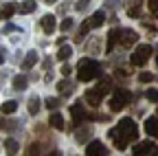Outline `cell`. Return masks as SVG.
<instances>
[{
	"label": "cell",
	"instance_id": "cell-22",
	"mask_svg": "<svg viewBox=\"0 0 158 156\" xmlns=\"http://www.w3.org/2000/svg\"><path fill=\"white\" fill-rule=\"evenodd\" d=\"M35 7H37V5L33 2V0H27L24 5H20V7H18V11H20V13H33Z\"/></svg>",
	"mask_w": 158,
	"mask_h": 156
},
{
	"label": "cell",
	"instance_id": "cell-26",
	"mask_svg": "<svg viewBox=\"0 0 158 156\" xmlns=\"http://www.w3.org/2000/svg\"><path fill=\"white\" fill-rule=\"evenodd\" d=\"M152 79H154V75H152V73H147V70H143L141 75H138V82H141V84H149Z\"/></svg>",
	"mask_w": 158,
	"mask_h": 156
},
{
	"label": "cell",
	"instance_id": "cell-10",
	"mask_svg": "<svg viewBox=\"0 0 158 156\" xmlns=\"http://www.w3.org/2000/svg\"><path fill=\"white\" fill-rule=\"evenodd\" d=\"M40 24H42V31L46 33V35H51V33H55V15H44L42 20H40Z\"/></svg>",
	"mask_w": 158,
	"mask_h": 156
},
{
	"label": "cell",
	"instance_id": "cell-32",
	"mask_svg": "<svg viewBox=\"0 0 158 156\" xmlns=\"http://www.w3.org/2000/svg\"><path fill=\"white\" fill-rule=\"evenodd\" d=\"M149 9L154 15H158V0H149Z\"/></svg>",
	"mask_w": 158,
	"mask_h": 156
},
{
	"label": "cell",
	"instance_id": "cell-1",
	"mask_svg": "<svg viewBox=\"0 0 158 156\" xmlns=\"http://www.w3.org/2000/svg\"><path fill=\"white\" fill-rule=\"evenodd\" d=\"M108 136L112 139V143H114L116 150H125L130 143H134L138 139V128H136L134 119L123 116V119L116 123V128L108 130Z\"/></svg>",
	"mask_w": 158,
	"mask_h": 156
},
{
	"label": "cell",
	"instance_id": "cell-13",
	"mask_svg": "<svg viewBox=\"0 0 158 156\" xmlns=\"http://www.w3.org/2000/svg\"><path fill=\"white\" fill-rule=\"evenodd\" d=\"M35 64H37V53H35V51H29L27 57L22 60V70H29V68H33Z\"/></svg>",
	"mask_w": 158,
	"mask_h": 156
},
{
	"label": "cell",
	"instance_id": "cell-34",
	"mask_svg": "<svg viewBox=\"0 0 158 156\" xmlns=\"http://www.w3.org/2000/svg\"><path fill=\"white\" fill-rule=\"evenodd\" d=\"M2 31H5V33H11V31H15V27H13V24H5Z\"/></svg>",
	"mask_w": 158,
	"mask_h": 156
},
{
	"label": "cell",
	"instance_id": "cell-7",
	"mask_svg": "<svg viewBox=\"0 0 158 156\" xmlns=\"http://www.w3.org/2000/svg\"><path fill=\"white\" fill-rule=\"evenodd\" d=\"M86 101H88L92 108H99V106H101V101H103V92L99 90V88H90V90H86Z\"/></svg>",
	"mask_w": 158,
	"mask_h": 156
},
{
	"label": "cell",
	"instance_id": "cell-14",
	"mask_svg": "<svg viewBox=\"0 0 158 156\" xmlns=\"http://www.w3.org/2000/svg\"><path fill=\"white\" fill-rule=\"evenodd\" d=\"M18 150H20V145H18L15 139H7V141H5V152H7V156H15Z\"/></svg>",
	"mask_w": 158,
	"mask_h": 156
},
{
	"label": "cell",
	"instance_id": "cell-21",
	"mask_svg": "<svg viewBox=\"0 0 158 156\" xmlns=\"http://www.w3.org/2000/svg\"><path fill=\"white\" fill-rule=\"evenodd\" d=\"M15 108H18V103H15V101H5L2 106H0V112H2V114H13V112H15Z\"/></svg>",
	"mask_w": 158,
	"mask_h": 156
},
{
	"label": "cell",
	"instance_id": "cell-19",
	"mask_svg": "<svg viewBox=\"0 0 158 156\" xmlns=\"http://www.w3.org/2000/svg\"><path fill=\"white\" fill-rule=\"evenodd\" d=\"M15 7H18V5H13V2H7V5L2 7V11H0V18H11V15L18 11Z\"/></svg>",
	"mask_w": 158,
	"mask_h": 156
},
{
	"label": "cell",
	"instance_id": "cell-27",
	"mask_svg": "<svg viewBox=\"0 0 158 156\" xmlns=\"http://www.w3.org/2000/svg\"><path fill=\"white\" fill-rule=\"evenodd\" d=\"M94 88H99V90H101V92L106 95V92L110 90V79H101V82H99V84H97Z\"/></svg>",
	"mask_w": 158,
	"mask_h": 156
},
{
	"label": "cell",
	"instance_id": "cell-30",
	"mask_svg": "<svg viewBox=\"0 0 158 156\" xmlns=\"http://www.w3.org/2000/svg\"><path fill=\"white\" fill-rule=\"evenodd\" d=\"M145 97H147L149 101H158V90H156V88H149V90L145 92Z\"/></svg>",
	"mask_w": 158,
	"mask_h": 156
},
{
	"label": "cell",
	"instance_id": "cell-40",
	"mask_svg": "<svg viewBox=\"0 0 158 156\" xmlns=\"http://www.w3.org/2000/svg\"><path fill=\"white\" fill-rule=\"evenodd\" d=\"M46 2H55V0H46Z\"/></svg>",
	"mask_w": 158,
	"mask_h": 156
},
{
	"label": "cell",
	"instance_id": "cell-18",
	"mask_svg": "<svg viewBox=\"0 0 158 156\" xmlns=\"http://www.w3.org/2000/svg\"><path fill=\"white\" fill-rule=\"evenodd\" d=\"M27 86H29V79H27L24 75H18V77H13V88H15V90H24Z\"/></svg>",
	"mask_w": 158,
	"mask_h": 156
},
{
	"label": "cell",
	"instance_id": "cell-37",
	"mask_svg": "<svg viewBox=\"0 0 158 156\" xmlns=\"http://www.w3.org/2000/svg\"><path fill=\"white\" fill-rule=\"evenodd\" d=\"M5 62V55H2V48H0V64Z\"/></svg>",
	"mask_w": 158,
	"mask_h": 156
},
{
	"label": "cell",
	"instance_id": "cell-4",
	"mask_svg": "<svg viewBox=\"0 0 158 156\" xmlns=\"http://www.w3.org/2000/svg\"><path fill=\"white\" fill-rule=\"evenodd\" d=\"M152 46L149 44H141V46H136L134 48V53H132V57H130V60H132V64L134 66H145L147 64V60H149V57H152Z\"/></svg>",
	"mask_w": 158,
	"mask_h": 156
},
{
	"label": "cell",
	"instance_id": "cell-11",
	"mask_svg": "<svg viewBox=\"0 0 158 156\" xmlns=\"http://www.w3.org/2000/svg\"><path fill=\"white\" fill-rule=\"evenodd\" d=\"M145 132L154 139H158V116H149L145 119Z\"/></svg>",
	"mask_w": 158,
	"mask_h": 156
},
{
	"label": "cell",
	"instance_id": "cell-15",
	"mask_svg": "<svg viewBox=\"0 0 158 156\" xmlns=\"http://www.w3.org/2000/svg\"><path fill=\"white\" fill-rule=\"evenodd\" d=\"M88 20H90L92 29H97V27H101V24H103V20H106V13H103V11H97L94 15H90V18H88Z\"/></svg>",
	"mask_w": 158,
	"mask_h": 156
},
{
	"label": "cell",
	"instance_id": "cell-3",
	"mask_svg": "<svg viewBox=\"0 0 158 156\" xmlns=\"http://www.w3.org/2000/svg\"><path fill=\"white\" fill-rule=\"evenodd\" d=\"M130 90H125V88H118V90H114L112 92V97H110V110L112 112H121L127 103H130Z\"/></svg>",
	"mask_w": 158,
	"mask_h": 156
},
{
	"label": "cell",
	"instance_id": "cell-20",
	"mask_svg": "<svg viewBox=\"0 0 158 156\" xmlns=\"http://www.w3.org/2000/svg\"><path fill=\"white\" fill-rule=\"evenodd\" d=\"M70 55H73V48H70V46H66V44L57 48V60H68Z\"/></svg>",
	"mask_w": 158,
	"mask_h": 156
},
{
	"label": "cell",
	"instance_id": "cell-39",
	"mask_svg": "<svg viewBox=\"0 0 158 156\" xmlns=\"http://www.w3.org/2000/svg\"><path fill=\"white\" fill-rule=\"evenodd\" d=\"M152 156H158V147H156V150H154V152H152Z\"/></svg>",
	"mask_w": 158,
	"mask_h": 156
},
{
	"label": "cell",
	"instance_id": "cell-12",
	"mask_svg": "<svg viewBox=\"0 0 158 156\" xmlns=\"http://www.w3.org/2000/svg\"><path fill=\"white\" fill-rule=\"evenodd\" d=\"M118 42H121V29H112V31L108 33V46H106V51L110 53Z\"/></svg>",
	"mask_w": 158,
	"mask_h": 156
},
{
	"label": "cell",
	"instance_id": "cell-23",
	"mask_svg": "<svg viewBox=\"0 0 158 156\" xmlns=\"http://www.w3.org/2000/svg\"><path fill=\"white\" fill-rule=\"evenodd\" d=\"M29 112L31 114L40 112V99H37V97H31V99H29Z\"/></svg>",
	"mask_w": 158,
	"mask_h": 156
},
{
	"label": "cell",
	"instance_id": "cell-24",
	"mask_svg": "<svg viewBox=\"0 0 158 156\" xmlns=\"http://www.w3.org/2000/svg\"><path fill=\"white\" fill-rule=\"evenodd\" d=\"M40 152H42V147H40L37 143H33V145H29V147H27L24 156H40Z\"/></svg>",
	"mask_w": 158,
	"mask_h": 156
},
{
	"label": "cell",
	"instance_id": "cell-36",
	"mask_svg": "<svg viewBox=\"0 0 158 156\" xmlns=\"http://www.w3.org/2000/svg\"><path fill=\"white\" fill-rule=\"evenodd\" d=\"M7 125H9V123H7L5 119H0V128H7Z\"/></svg>",
	"mask_w": 158,
	"mask_h": 156
},
{
	"label": "cell",
	"instance_id": "cell-2",
	"mask_svg": "<svg viewBox=\"0 0 158 156\" xmlns=\"http://www.w3.org/2000/svg\"><path fill=\"white\" fill-rule=\"evenodd\" d=\"M101 75V66H99L94 60H90V57H86V60H81L77 64V77L79 82H90L94 79V77Z\"/></svg>",
	"mask_w": 158,
	"mask_h": 156
},
{
	"label": "cell",
	"instance_id": "cell-29",
	"mask_svg": "<svg viewBox=\"0 0 158 156\" xmlns=\"http://www.w3.org/2000/svg\"><path fill=\"white\" fill-rule=\"evenodd\" d=\"M59 29H62V31H70L73 29V20H70V18H64L62 24H59Z\"/></svg>",
	"mask_w": 158,
	"mask_h": 156
},
{
	"label": "cell",
	"instance_id": "cell-17",
	"mask_svg": "<svg viewBox=\"0 0 158 156\" xmlns=\"http://www.w3.org/2000/svg\"><path fill=\"white\" fill-rule=\"evenodd\" d=\"M48 123H51L55 130H62V128H64V119H62V114H59V112H53V114H51Z\"/></svg>",
	"mask_w": 158,
	"mask_h": 156
},
{
	"label": "cell",
	"instance_id": "cell-9",
	"mask_svg": "<svg viewBox=\"0 0 158 156\" xmlns=\"http://www.w3.org/2000/svg\"><path fill=\"white\" fill-rule=\"evenodd\" d=\"M70 114H73V121H75V123H79V121H84V119H88V114L84 112V106L79 103V101L70 106Z\"/></svg>",
	"mask_w": 158,
	"mask_h": 156
},
{
	"label": "cell",
	"instance_id": "cell-6",
	"mask_svg": "<svg viewBox=\"0 0 158 156\" xmlns=\"http://www.w3.org/2000/svg\"><path fill=\"white\" fill-rule=\"evenodd\" d=\"M86 156H108V147L101 141H92L86 147Z\"/></svg>",
	"mask_w": 158,
	"mask_h": 156
},
{
	"label": "cell",
	"instance_id": "cell-16",
	"mask_svg": "<svg viewBox=\"0 0 158 156\" xmlns=\"http://www.w3.org/2000/svg\"><path fill=\"white\" fill-rule=\"evenodd\" d=\"M57 92H59V95H66V97H68V95L73 92V84H70L68 79H62V82L57 84Z\"/></svg>",
	"mask_w": 158,
	"mask_h": 156
},
{
	"label": "cell",
	"instance_id": "cell-35",
	"mask_svg": "<svg viewBox=\"0 0 158 156\" xmlns=\"http://www.w3.org/2000/svg\"><path fill=\"white\" fill-rule=\"evenodd\" d=\"M68 9H70V5H68V2H64V5H62V7H59V11H62V13H66V11H68Z\"/></svg>",
	"mask_w": 158,
	"mask_h": 156
},
{
	"label": "cell",
	"instance_id": "cell-33",
	"mask_svg": "<svg viewBox=\"0 0 158 156\" xmlns=\"http://www.w3.org/2000/svg\"><path fill=\"white\" fill-rule=\"evenodd\" d=\"M70 73H73V68H70L68 64H64V66H62V75H64V77H68Z\"/></svg>",
	"mask_w": 158,
	"mask_h": 156
},
{
	"label": "cell",
	"instance_id": "cell-8",
	"mask_svg": "<svg viewBox=\"0 0 158 156\" xmlns=\"http://www.w3.org/2000/svg\"><path fill=\"white\" fill-rule=\"evenodd\" d=\"M156 150V145L152 141H141L134 147V156H152V152Z\"/></svg>",
	"mask_w": 158,
	"mask_h": 156
},
{
	"label": "cell",
	"instance_id": "cell-28",
	"mask_svg": "<svg viewBox=\"0 0 158 156\" xmlns=\"http://www.w3.org/2000/svg\"><path fill=\"white\" fill-rule=\"evenodd\" d=\"M44 103H46V108H48V110H55V108L59 106V99H57V97H48Z\"/></svg>",
	"mask_w": 158,
	"mask_h": 156
},
{
	"label": "cell",
	"instance_id": "cell-5",
	"mask_svg": "<svg viewBox=\"0 0 158 156\" xmlns=\"http://www.w3.org/2000/svg\"><path fill=\"white\" fill-rule=\"evenodd\" d=\"M138 42V33L136 31H132V29H121V46H125V48H130V46H134Z\"/></svg>",
	"mask_w": 158,
	"mask_h": 156
},
{
	"label": "cell",
	"instance_id": "cell-31",
	"mask_svg": "<svg viewBox=\"0 0 158 156\" xmlns=\"http://www.w3.org/2000/svg\"><path fill=\"white\" fill-rule=\"evenodd\" d=\"M88 134H90V130H86V128H84L81 132H79V134H77V141H79V143H84V141L88 139Z\"/></svg>",
	"mask_w": 158,
	"mask_h": 156
},
{
	"label": "cell",
	"instance_id": "cell-41",
	"mask_svg": "<svg viewBox=\"0 0 158 156\" xmlns=\"http://www.w3.org/2000/svg\"><path fill=\"white\" fill-rule=\"evenodd\" d=\"M156 66H158V57H156Z\"/></svg>",
	"mask_w": 158,
	"mask_h": 156
},
{
	"label": "cell",
	"instance_id": "cell-25",
	"mask_svg": "<svg viewBox=\"0 0 158 156\" xmlns=\"http://www.w3.org/2000/svg\"><path fill=\"white\" fill-rule=\"evenodd\" d=\"M127 15H130V18H141V15H143V9L138 7V5H134V7H127Z\"/></svg>",
	"mask_w": 158,
	"mask_h": 156
},
{
	"label": "cell",
	"instance_id": "cell-38",
	"mask_svg": "<svg viewBox=\"0 0 158 156\" xmlns=\"http://www.w3.org/2000/svg\"><path fill=\"white\" fill-rule=\"evenodd\" d=\"M48 156H62V154H59V152H51Z\"/></svg>",
	"mask_w": 158,
	"mask_h": 156
}]
</instances>
